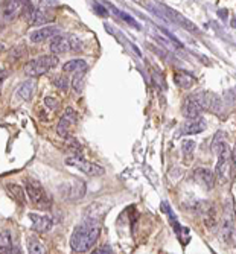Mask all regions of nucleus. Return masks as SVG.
Returning <instances> with one entry per match:
<instances>
[{
    "mask_svg": "<svg viewBox=\"0 0 236 254\" xmlns=\"http://www.w3.org/2000/svg\"><path fill=\"white\" fill-rule=\"evenodd\" d=\"M101 233V225L94 218H88L75 227L70 236V248L75 253H85L96 244Z\"/></svg>",
    "mask_w": 236,
    "mask_h": 254,
    "instance_id": "f257e3e1",
    "label": "nucleus"
},
{
    "mask_svg": "<svg viewBox=\"0 0 236 254\" xmlns=\"http://www.w3.org/2000/svg\"><path fill=\"white\" fill-rule=\"evenodd\" d=\"M26 195L29 196L32 205L38 210H49L52 207V199L49 193H47L46 189L34 178H28L26 181Z\"/></svg>",
    "mask_w": 236,
    "mask_h": 254,
    "instance_id": "f03ea898",
    "label": "nucleus"
},
{
    "mask_svg": "<svg viewBox=\"0 0 236 254\" xmlns=\"http://www.w3.org/2000/svg\"><path fill=\"white\" fill-rule=\"evenodd\" d=\"M223 132H220L218 138L215 137V142H214V151L217 154V177L223 181H226V178L229 177V145L227 142L223 138L221 135Z\"/></svg>",
    "mask_w": 236,
    "mask_h": 254,
    "instance_id": "7ed1b4c3",
    "label": "nucleus"
},
{
    "mask_svg": "<svg viewBox=\"0 0 236 254\" xmlns=\"http://www.w3.org/2000/svg\"><path fill=\"white\" fill-rule=\"evenodd\" d=\"M58 65V57L57 55H43L35 60H31L25 65V73L29 76H41L47 72L54 70Z\"/></svg>",
    "mask_w": 236,
    "mask_h": 254,
    "instance_id": "20e7f679",
    "label": "nucleus"
},
{
    "mask_svg": "<svg viewBox=\"0 0 236 254\" xmlns=\"http://www.w3.org/2000/svg\"><path fill=\"white\" fill-rule=\"evenodd\" d=\"M82 41L75 35H57L51 43V51L54 55H61L66 52H81Z\"/></svg>",
    "mask_w": 236,
    "mask_h": 254,
    "instance_id": "39448f33",
    "label": "nucleus"
},
{
    "mask_svg": "<svg viewBox=\"0 0 236 254\" xmlns=\"http://www.w3.org/2000/svg\"><path fill=\"white\" fill-rule=\"evenodd\" d=\"M66 165L72 166V168H77L78 171H81L82 174L88 175V177H99V175H104V168L99 166V165H94V163H90V161L84 160L81 155H70L66 158Z\"/></svg>",
    "mask_w": 236,
    "mask_h": 254,
    "instance_id": "423d86ee",
    "label": "nucleus"
},
{
    "mask_svg": "<svg viewBox=\"0 0 236 254\" xmlns=\"http://www.w3.org/2000/svg\"><path fill=\"white\" fill-rule=\"evenodd\" d=\"M235 232H236V215H235V210H233V204L229 202L224 207L220 233H221V238L226 242H230L232 238L235 236Z\"/></svg>",
    "mask_w": 236,
    "mask_h": 254,
    "instance_id": "0eeeda50",
    "label": "nucleus"
},
{
    "mask_svg": "<svg viewBox=\"0 0 236 254\" xmlns=\"http://www.w3.org/2000/svg\"><path fill=\"white\" fill-rule=\"evenodd\" d=\"M78 122V114L74 108H66V111L63 113V116L58 122V127H57V132L60 137L63 138H69L70 134H72L75 125Z\"/></svg>",
    "mask_w": 236,
    "mask_h": 254,
    "instance_id": "6e6552de",
    "label": "nucleus"
},
{
    "mask_svg": "<svg viewBox=\"0 0 236 254\" xmlns=\"http://www.w3.org/2000/svg\"><path fill=\"white\" fill-rule=\"evenodd\" d=\"M49 6H55V2H46V0H41L40 8L32 9L29 12L31 25H47V23L54 21L55 15L49 11Z\"/></svg>",
    "mask_w": 236,
    "mask_h": 254,
    "instance_id": "1a4fd4ad",
    "label": "nucleus"
},
{
    "mask_svg": "<svg viewBox=\"0 0 236 254\" xmlns=\"http://www.w3.org/2000/svg\"><path fill=\"white\" fill-rule=\"evenodd\" d=\"M204 108H203V104H201L200 93H197V95H192V96L186 98V101L183 102L181 113H183V116L187 118V119H195V118L200 116Z\"/></svg>",
    "mask_w": 236,
    "mask_h": 254,
    "instance_id": "9d476101",
    "label": "nucleus"
},
{
    "mask_svg": "<svg viewBox=\"0 0 236 254\" xmlns=\"http://www.w3.org/2000/svg\"><path fill=\"white\" fill-rule=\"evenodd\" d=\"M194 180L200 184L203 189H207V190L214 189V186H215V174L209 169H206V168L195 169Z\"/></svg>",
    "mask_w": 236,
    "mask_h": 254,
    "instance_id": "9b49d317",
    "label": "nucleus"
},
{
    "mask_svg": "<svg viewBox=\"0 0 236 254\" xmlns=\"http://www.w3.org/2000/svg\"><path fill=\"white\" fill-rule=\"evenodd\" d=\"M29 219L32 222V227L37 233H47L51 232L54 222L49 216L46 215H37V213H29Z\"/></svg>",
    "mask_w": 236,
    "mask_h": 254,
    "instance_id": "f8f14e48",
    "label": "nucleus"
},
{
    "mask_svg": "<svg viewBox=\"0 0 236 254\" xmlns=\"http://www.w3.org/2000/svg\"><path fill=\"white\" fill-rule=\"evenodd\" d=\"M206 129V122L200 118L195 119H189L178 128L180 135H189V134H200L201 131Z\"/></svg>",
    "mask_w": 236,
    "mask_h": 254,
    "instance_id": "ddd939ff",
    "label": "nucleus"
},
{
    "mask_svg": "<svg viewBox=\"0 0 236 254\" xmlns=\"http://www.w3.org/2000/svg\"><path fill=\"white\" fill-rule=\"evenodd\" d=\"M28 3V0H6V5L3 9V17L6 20H14L17 15L21 14V11L25 9Z\"/></svg>",
    "mask_w": 236,
    "mask_h": 254,
    "instance_id": "4468645a",
    "label": "nucleus"
},
{
    "mask_svg": "<svg viewBox=\"0 0 236 254\" xmlns=\"http://www.w3.org/2000/svg\"><path fill=\"white\" fill-rule=\"evenodd\" d=\"M198 212H200L203 221L206 222V225L209 228H214L217 225V213H215L214 205H212L210 202H200Z\"/></svg>",
    "mask_w": 236,
    "mask_h": 254,
    "instance_id": "2eb2a0df",
    "label": "nucleus"
},
{
    "mask_svg": "<svg viewBox=\"0 0 236 254\" xmlns=\"http://www.w3.org/2000/svg\"><path fill=\"white\" fill-rule=\"evenodd\" d=\"M58 34H60V29L57 26H44V28H40L37 31H32L29 34V40L32 43H41L47 38L57 37Z\"/></svg>",
    "mask_w": 236,
    "mask_h": 254,
    "instance_id": "dca6fc26",
    "label": "nucleus"
},
{
    "mask_svg": "<svg viewBox=\"0 0 236 254\" xmlns=\"http://www.w3.org/2000/svg\"><path fill=\"white\" fill-rule=\"evenodd\" d=\"M84 193H85V186H84V183H81V181L67 183V184H64V188H63V195H66V198H69V199L81 198V196H84Z\"/></svg>",
    "mask_w": 236,
    "mask_h": 254,
    "instance_id": "f3484780",
    "label": "nucleus"
},
{
    "mask_svg": "<svg viewBox=\"0 0 236 254\" xmlns=\"http://www.w3.org/2000/svg\"><path fill=\"white\" fill-rule=\"evenodd\" d=\"M34 91H35V82L32 79L26 81V82H23L18 90H17V98L20 101H29L32 96H34Z\"/></svg>",
    "mask_w": 236,
    "mask_h": 254,
    "instance_id": "a211bd4d",
    "label": "nucleus"
},
{
    "mask_svg": "<svg viewBox=\"0 0 236 254\" xmlns=\"http://www.w3.org/2000/svg\"><path fill=\"white\" fill-rule=\"evenodd\" d=\"M63 70L66 73H78L87 70V61L85 60H70L63 65Z\"/></svg>",
    "mask_w": 236,
    "mask_h": 254,
    "instance_id": "6ab92c4d",
    "label": "nucleus"
},
{
    "mask_svg": "<svg viewBox=\"0 0 236 254\" xmlns=\"http://www.w3.org/2000/svg\"><path fill=\"white\" fill-rule=\"evenodd\" d=\"M174 81L181 88H191L195 84V78L192 75L186 73V72H177L174 76Z\"/></svg>",
    "mask_w": 236,
    "mask_h": 254,
    "instance_id": "aec40b11",
    "label": "nucleus"
},
{
    "mask_svg": "<svg viewBox=\"0 0 236 254\" xmlns=\"http://www.w3.org/2000/svg\"><path fill=\"white\" fill-rule=\"evenodd\" d=\"M28 251L31 254H44L46 247L43 245V242L37 236H29L28 238Z\"/></svg>",
    "mask_w": 236,
    "mask_h": 254,
    "instance_id": "412c9836",
    "label": "nucleus"
},
{
    "mask_svg": "<svg viewBox=\"0 0 236 254\" xmlns=\"http://www.w3.org/2000/svg\"><path fill=\"white\" fill-rule=\"evenodd\" d=\"M8 190L18 204L25 202V190L21 189V186H18V184H8Z\"/></svg>",
    "mask_w": 236,
    "mask_h": 254,
    "instance_id": "4be33fe9",
    "label": "nucleus"
},
{
    "mask_svg": "<svg viewBox=\"0 0 236 254\" xmlns=\"http://www.w3.org/2000/svg\"><path fill=\"white\" fill-rule=\"evenodd\" d=\"M74 79H72V88L77 91V93H82L84 90V78H85V70L84 72H78L74 73Z\"/></svg>",
    "mask_w": 236,
    "mask_h": 254,
    "instance_id": "5701e85b",
    "label": "nucleus"
},
{
    "mask_svg": "<svg viewBox=\"0 0 236 254\" xmlns=\"http://www.w3.org/2000/svg\"><path fill=\"white\" fill-rule=\"evenodd\" d=\"M11 245H12L11 233L8 232V230H3V232H0V251H8V250H11Z\"/></svg>",
    "mask_w": 236,
    "mask_h": 254,
    "instance_id": "b1692460",
    "label": "nucleus"
},
{
    "mask_svg": "<svg viewBox=\"0 0 236 254\" xmlns=\"http://www.w3.org/2000/svg\"><path fill=\"white\" fill-rule=\"evenodd\" d=\"M181 149H183V154H184L186 157H191V155L194 154L195 143H194L192 140H184V142H183V146H181Z\"/></svg>",
    "mask_w": 236,
    "mask_h": 254,
    "instance_id": "393cba45",
    "label": "nucleus"
},
{
    "mask_svg": "<svg viewBox=\"0 0 236 254\" xmlns=\"http://www.w3.org/2000/svg\"><path fill=\"white\" fill-rule=\"evenodd\" d=\"M54 84H55V87H60L61 90H66L67 85H69V79L64 78V76H58V78L54 79Z\"/></svg>",
    "mask_w": 236,
    "mask_h": 254,
    "instance_id": "a878e982",
    "label": "nucleus"
},
{
    "mask_svg": "<svg viewBox=\"0 0 236 254\" xmlns=\"http://www.w3.org/2000/svg\"><path fill=\"white\" fill-rule=\"evenodd\" d=\"M230 165H232L233 175H236V145H235L233 151L230 152Z\"/></svg>",
    "mask_w": 236,
    "mask_h": 254,
    "instance_id": "bb28decb",
    "label": "nucleus"
},
{
    "mask_svg": "<svg viewBox=\"0 0 236 254\" xmlns=\"http://www.w3.org/2000/svg\"><path fill=\"white\" fill-rule=\"evenodd\" d=\"M6 78V70H0V90H2V84Z\"/></svg>",
    "mask_w": 236,
    "mask_h": 254,
    "instance_id": "cd10ccee",
    "label": "nucleus"
},
{
    "mask_svg": "<svg viewBox=\"0 0 236 254\" xmlns=\"http://www.w3.org/2000/svg\"><path fill=\"white\" fill-rule=\"evenodd\" d=\"M46 104H49V105H51L52 108H55V107H57V104H55V102H54L52 99H46Z\"/></svg>",
    "mask_w": 236,
    "mask_h": 254,
    "instance_id": "c85d7f7f",
    "label": "nucleus"
},
{
    "mask_svg": "<svg viewBox=\"0 0 236 254\" xmlns=\"http://www.w3.org/2000/svg\"><path fill=\"white\" fill-rule=\"evenodd\" d=\"M3 49H5V48H3V44H0V54L3 52Z\"/></svg>",
    "mask_w": 236,
    "mask_h": 254,
    "instance_id": "c756f323",
    "label": "nucleus"
},
{
    "mask_svg": "<svg viewBox=\"0 0 236 254\" xmlns=\"http://www.w3.org/2000/svg\"><path fill=\"white\" fill-rule=\"evenodd\" d=\"M0 29H2V28H0Z\"/></svg>",
    "mask_w": 236,
    "mask_h": 254,
    "instance_id": "7c9ffc66",
    "label": "nucleus"
}]
</instances>
